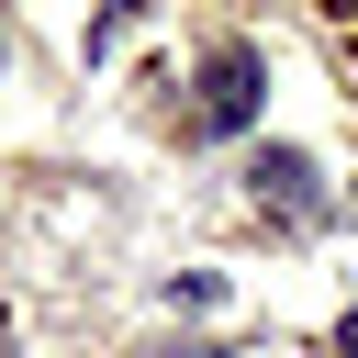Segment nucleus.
Wrapping results in <instances>:
<instances>
[{"label": "nucleus", "mask_w": 358, "mask_h": 358, "mask_svg": "<svg viewBox=\"0 0 358 358\" xmlns=\"http://www.w3.org/2000/svg\"><path fill=\"white\" fill-rule=\"evenodd\" d=\"M257 45H213L201 56V78H190V134H246L257 123Z\"/></svg>", "instance_id": "nucleus-1"}, {"label": "nucleus", "mask_w": 358, "mask_h": 358, "mask_svg": "<svg viewBox=\"0 0 358 358\" xmlns=\"http://www.w3.org/2000/svg\"><path fill=\"white\" fill-rule=\"evenodd\" d=\"M336 358H358V313H347V324H336Z\"/></svg>", "instance_id": "nucleus-2"}]
</instances>
